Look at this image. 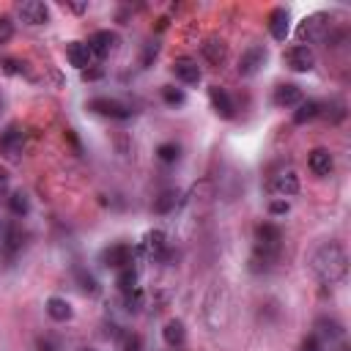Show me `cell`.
Segmentation results:
<instances>
[{"label": "cell", "instance_id": "cell-7", "mask_svg": "<svg viewBox=\"0 0 351 351\" xmlns=\"http://www.w3.org/2000/svg\"><path fill=\"white\" fill-rule=\"evenodd\" d=\"M266 47H261V44H252V47H247L244 52H241V58H239V66H236V71H239V77H252V74H258L261 71V66L266 63Z\"/></svg>", "mask_w": 351, "mask_h": 351}, {"label": "cell", "instance_id": "cell-30", "mask_svg": "<svg viewBox=\"0 0 351 351\" xmlns=\"http://www.w3.org/2000/svg\"><path fill=\"white\" fill-rule=\"evenodd\" d=\"M121 351H143V340H140V335L126 332V335L121 337Z\"/></svg>", "mask_w": 351, "mask_h": 351}, {"label": "cell", "instance_id": "cell-5", "mask_svg": "<svg viewBox=\"0 0 351 351\" xmlns=\"http://www.w3.org/2000/svg\"><path fill=\"white\" fill-rule=\"evenodd\" d=\"M326 30H329V14L315 11L302 19V25L296 27V36H299V41H318L326 36Z\"/></svg>", "mask_w": 351, "mask_h": 351}, {"label": "cell", "instance_id": "cell-39", "mask_svg": "<svg viewBox=\"0 0 351 351\" xmlns=\"http://www.w3.org/2000/svg\"><path fill=\"white\" fill-rule=\"evenodd\" d=\"M101 77V69H85L82 71V80H99Z\"/></svg>", "mask_w": 351, "mask_h": 351}, {"label": "cell", "instance_id": "cell-31", "mask_svg": "<svg viewBox=\"0 0 351 351\" xmlns=\"http://www.w3.org/2000/svg\"><path fill=\"white\" fill-rule=\"evenodd\" d=\"M14 38V22L11 16H0V44H8Z\"/></svg>", "mask_w": 351, "mask_h": 351}, {"label": "cell", "instance_id": "cell-25", "mask_svg": "<svg viewBox=\"0 0 351 351\" xmlns=\"http://www.w3.org/2000/svg\"><path fill=\"white\" fill-rule=\"evenodd\" d=\"M115 285H118V291L126 296V293H132L134 288H137V269L134 266H126V269H121L118 271V277H115Z\"/></svg>", "mask_w": 351, "mask_h": 351}, {"label": "cell", "instance_id": "cell-15", "mask_svg": "<svg viewBox=\"0 0 351 351\" xmlns=\"http://www.w3.org/2000/svg\"><path fill=\"white\" fill-rule=\"evenodd\" d=\"M19 16L27 25H47L49 22V8L41 0H25V3H19Z\"/></svg>", "mask_w": 351, "mask_h": 351}, {"label": "cell", "instance_id": "cell-34", "mask_svg": "<svg viewBox=\"0 0 351 351\" xmlns=\"http://www.w3.org/2000/svg\"><path fill=\"white\" fill-rule=\"evenodd\" d=\"M299 351H324V343H321V340H318L315 335H307V337L302 340Z\"/></svg>", "mask_w": 351, "mask_h": 351}, {"label": "cell", "instance_id": "cell-29", "mask_svg": "<svg viewBox=\"0 0 351 351\" xmlns=\"http://www.w3.org/2000/svg\"><path fill=\"white\" fill-rule=\"evenodd\" d=\"M162 99H165V104H170V107H181V104L186 101V93H184L181 88H176V85H165V88H162Z\"/></svg>", "mask_w": 351, "mask_h": 351}, {"label": "cell", "instance_id": "cell-27", "mask_svg": "<svg viewBox=\"0 0 351 351\" xmlns=\"http://www.w3.org/2000/svg\"><path fill=\"white\" fill-rule=\"evenodd\" d=\"M74 277H77V282H80V291H82V293H88V296H96V293H99V282H96V277H93L90 271L77 269V271H74Z\"/></svg>", "mask_w": 351, "mask_h": 351}, {"label": "cell", "instance_id": "cell-37", "mask_svg": "<svg viewBox=\"0 0 351 351\" xmlns=\"http://www.w3.org/2000/svg\"><path fill=\"white\" fill-rule=\"evenodd\" d=\"M156 52H159V47H156V44H148V47H145V55H143V66H148L151 58H156Z\"/></svg>", "mask_w": 351, "mask_h": 351}, {"label": "cell", "instance_id": "cell-20", "mask_svg": "<svg viewBox=\"0 0 351 351\" xmlns=\"http://www.w3.org/2000/svg\"><path fill=\"white\" fill-rule=\"evenodd\" d=\"M313 335H315L321 343H324V340L332 343V340H340V337H343V326H340L335 318H326V315H324V318L315 321V332H313Z\"/></svg>", "mask_w": 351, "mask_h": 351}, {"label": "cell", "instance_id": "cell-32", "mask_svg": "<svg viewBox=\"0 0 351 351\" xmlns=\"http://www.w3.org/2000/svg\"><path fill=\"white\" fill-rule=\"evenodd\" d=\"M140 304H143V291H140V288H134L132 293H126V310H129V313L140 310Z\"/></svg>", "mask_w": 351, "mask_h": 351}, {"label": "cell", "instance_id": "cell-13", "mask_svg": "<svg viewBox=\"0 0 351 351\" xmlns=\"http://www.w3.org/2000/svg\"><path fill=\"white\" fill-rule=\"evenodd\" d=\"M88 47H90L93 58H107L118 47V33H112V30H96L88 38Z\"/></svg>", "mask_w": 351, "mask_h": 351}, {"label": "cell", "instance_id": "cell-16", "mask_svg": "<svg viewBox=\"0 0 351 351\" xmlns=\"http://www.w3.org/2000/svg\"><path fill=\"white\" fill-rule=\"evenodd\" d=\"M307 167L313 170V176L324 178V176H329L335 170V159H332V154L326 148H313L310 156H307Z\"/></svg>", "mask_w": 351, "mask_h": 351}, {"label": "cell", "instance_id": "cell-28", "mask_svg": "<svg viewBox=\"0 0 351 351\" xmlns=\"http://www.w3.org/2000/svg\"><path fill=\"white\" fill-rule=\"evenodd\" d=\"M156 156H159V162L173 165V162L181 159V145H178V143H162V145L156 148Z\"/></svg>", "mask_w": 351, "mask_h": 351}, {"label": "cell", "instance_id": "cell-11", "mask_svg": "<svg viewBox=\"0 0 351 351\" xmlns=\"http://www.w3.org/2000/svg\"><path fill=\"white\" fill-rule=\"evenodd\" d=\"M66 58H69V63H71L74 69H80V71H85V69L93 66V52H90L88 41H69V44H66Z\"/></svg>", "mask_w": 351, "mask_h": 351}, {"label": "cell", "instance_id": "cell-35", "mask_svg": "<svg viewBox=\"0 0 351 351\" xmlns=\"http://www.w3.org/2000/svg\"><path fill=\"white\" fill-rule=\"evenodd\" d=\"M269 211L271 214H288V203L285 200H274V203H269Z\"/></svg>", "mask_w": 351, "mask_h": 351}, {"label": "cell", "instance_id": "cell-19", "mask_svg": "<svg viewBox=\"0 0 351 351\" xmlns=\"http://www.w3.org/2000/svg\"><path fill=\"white\" fill-rule=\"evenodd\" d=\"M274 192L282 195V197H293V195L299 192V176H296L293 170L277 173V178H274Z\"/></svg>", "mask_w": 351, "mask_h": 351}, {"label": "cell", "instance_id": "cell-21", "mask_svg": "<svg viewBox=\"0 0 351 351\" xmlns=\"http://www.w3.org/2000/svg\"><path fill=\"white\" fill-rule=\"evenodd\" d=\"M203 58L211 63V66H222L225 58H228V44L222 38H208L203 44Z\"/></svg>", "mask_w": 351, "mask_h": 351}, {"label": "cell", "instance_id": "cell-23", "mask_svg": "<svg viewBox=\"0 0 351 351\" xmlns=\"http://www.w3.org/2000/svg\"><path fill=\"white\" fill-rule=\"evenodd\" d=\"M145 250H148V255H154V258H165V255H167V239H165V233H162L159 228L145 233Z\"/></svg>", "mask_w": 351, "mask_h": 351}, {"label": "cell", "instance_id": "cell-22", "mask_svg": "<svg viewBox=\"0 0 351 351\" xmlns=\"http://www.w3.org/2000/svg\"><path fill=\"white\" fill-rule=\"evenodd\" d=\"M321 115V101H315V99H302L299 104H296V112H293V123H307V121H313V118H318Z\"/></svg>", "mask_w": 351, "mask_h": 351}, {"label": "cell", "instance_id": "cell-2", "mask_svg": "<svg viewBox=\"0 0 351 351\" xmlns=\"http://www.w3.org/2000/svg\"><path fill=\"white\" fill-rule=\"evenodd\" d=\"M282 252V230L271 222H261L255 228V258L252 263H263V269H269L271 263H277Z\"/></svg>", "mask_w": 351, "mask_h": 351}, {"label": "cell", "instance_id": "cell-14", "mask_svg": "<svg viewBox=\"0 0 351 351\" xmlns=\"http://www.w3.org/2000/svg\"><path fill=\"white\" fill-rule=\"evenodd\" d=\"M302 99H304V93H302V88H299L296 82H280V85L274 88V96H271V101H274L277 107H285V110L296 107Z\"/></svg>", "mask_w": 351, "mask_h": 351}, {"label": "cell", "instance_id": "cell-40", "mask_svg": "<svg viewBox=\"0 0 351 351\" xmlns=\"http://www.w3.org/2000/svg\"><path fill=\"white\" fill-rule=\"evenodd\" d=\"M38 351H52V348H49L47 343H41V346H38Z\"/></svg>", "mask_w": 351, "mask_h": 351}, {"label": "cell", "instance_id": "cell-1", "mask_svg": "<svg viewBox=\"0 0 351 351\" xmlns=\"http://www.w3.org/2000/svg\"><path fill=\"white\" fill-rule=\"evenodd\" d=\"M310 271L324 282V285H335L346 277L348 271V252L340 241H324L313 250L310 255Z\"/></svg>", "mask_w": 351, "mask_h": 351}, {"label": "cell", "instance_id": "cell-9", "mask_svg": "<svg viewBox=\"0 0 351 351\" xmlns=\"http://www.w3.org/2000/svg\"><path fill=\"white\" fill-rule=\"evenodd\" d=\"M173 74H176V80H181L184 85H197L200 82V77H203V71H200V66H197V60L195 58H189V55H178L176 60H173Z\"/></svg>", "mask_w": 351, "mask_h": 351}, {"label": "cell", "instance_id": "cell-33", "mask_svg": "<svg viewBox=\"0 0 351 351\" xmlns=\"http://www.w3.org/2000/svg\"><path fill=\"white\" fill-rule=\"evenodd\" d=\"M22 239H25V233L11 225V228H8V250H19V247H22Z\"/></svg>", "mask_w": 351, "mask_h": 351}, {"label": "cell", "instance_id": "cell-36", "mask_svg": "<svg viewBox=\"0 0 351 351\" xmlns=\"http://www.w3.org/2000/svg\"><path fill=\"white\" fill-rule=\"evenodd\" d=\"M8 197V173L0 167V200Z\"/></svg>", "mask_w": 351, "mask_h": 351}, {"label": "cell", "instance_id": "cell-12", "mask_svg": "<svg viewBox=\"0 0 351 351\" xmlns=\"http://www.w3.org/2000/svg\"><path fill=\"white\" fill-rule=\"evenodd\" d=\"M269 33H271L274 41H285L288 38V33H291V14H288V8H282V5L271 8V14H269Z\"/></svg>", "mask_w": 351, "mask_h": 351}, {"label": "cell", "instance_id": "cell-3", "mask_svg": "<svg viewBox=\"0 0 351 351\" xmlns=\"http://www.w3.org/2000/svg\"><path fill=\"white\" fill-rule=\"evenodd\" d=\"M25 154V129L14 121L0 132V156L5 162H19Z\"/></svg>", "mask_w": 351, "mask_h": 351}, {"label": "cell", "instance_id": "cell-18", "mask_svg": "<svg viewBox=\"0 0 351 351\" xmlns=\"http://www.w3.org/2000/svg\"><path fill=\"white\" fill-rule=\"evenodd\" d=\"M47 315H49L52 321H58V324H66V321H71L74 310H71V304H69L63 296H49V299H47Z\"/></svg>", "mask_w": 351, "mask_h": 351}, {"label": "cell", "instance_id": "cell-6", "mask_svg": "<svg viewBox=\"0 0 351 351\" xmlns=\"http://www.w3.org/2000/svg\"><path fill=\"white\" fill-rule=\"evenodd\" d=\"M282 60H285V66H288L291 71H299V74H304V71H310V69L315 66V55H313V49H310L307 44H293V47H288L285 55H282Z\"/></svg>", "mask_w": 351, "mask_h": 351}, {"label": "cell", "instance_id": "cell-38", "mask_svg": "<svg viewBox=\"0 0 351 351\" xmlns=\"http://www.w3.org/2000/svg\"><path fill=\"white\" fill-rule=\"evenodd\" d=\"M69 11H74V14H82V11H88V3H63Z\"/></svg>", "mask_w": 351, "mask_h": 351}, {"label": "cell", "instance_id": "cell-10", "mask_svg": "<svg viewBox=\"0 0 351 351\" xmlns=\"http://www.w3.org/2000/svg\"><path fill=\"white\" fill-rule=\"evenodd\" d=\"M208 101H211V107H214V112H217L219 118L230 121V118L236 115L233 99H230V93H228L225 88H219V85H208Z\"/></svg>", "mask_w": 351, "mask_h": 351}, {"label": "cell", "instance_id": "cell-17", "mask_svg": "<svg viewBox=\"0 0 351 351\" xmlns=\"http://www.w3.org/2000/svg\"><path fill=\"white\" fill-rule=\"evenodd\" d=\"M162 340L170 346V348H181L184 340H186V326L181 318H170L165 326H162Z\"/></svg>", "mask_w": 351, "mask_h": 351}, {"label": "cell", "instance_id": "cell-41", "mask_svg": "<svg viewBox=\"0 0 351 351\" xmlns=\"http://www.w3.org/2000/svg\"><path fill=\"white\" fill-rule=\"evenodd\" d=\"M80 351H99V348H90V346H85V348H80Z\"/></svg>", "mask_w": 351, "mask_h": 351}, {"label": "cell", "instance_id": "cell-4", "mask_svg": "<svg viewBox=\"0 0 351 351\" xmlns=\"http://www.w3.org/2000/svg\"><path fill=\"white\" fill-rule=\"evenodd\" d=\"M88 110L96 112V115H104V118H115V121H126L134 115V110L118 99H110V96H93L88 101Z\"/></svg>", "mask_w": 351, "mask_h": 351}, {"label": "cell", "instance_id": "cell-24", "mask_svg": "<svg viewBox=\"0 0 351 351\" xmlns=\"http://www.w3.org/2000/svg\"><path fill=\"white\" fill-rule=\"evenodd\" d=\"M178 203H181V192H178V189H165V192L154 200V211H156V214H170V211H176Z\"/></svg>", "mask_w": 351, "mask_h": 351}, {"label": "cell", "instance_id": "cell-26", "mask_svg": "<svg viewBox=\"0 0 351 351\" xmlns=\"http://www.w3.org/2000/svg\"><path fill=\"white\" fill-rule=\"evenodd\" d=\"M8 211H11L14 217H25V214L30 211V200H27V195H25L22 189H16V192L8 195Z\"/></svg>", "mask_w": 351, "mask_h": 351}, {"label": "cell", "instance_id": "cell-8", "mask_svg": "<svg viewBox=\"0 0 351 351\" xmlns=\"http://www.w3.org/2000/svg\"><path fill=\"white\" fill-rule=\"evenodd\" d=\"M132 261H134V250L129 244H123V241L110 244L107 250H101V263L110 266V269H118L121 271V269L132 266Z\"/></svg>", "mask_w": 351, "mask_h": 351}]
</instances>
